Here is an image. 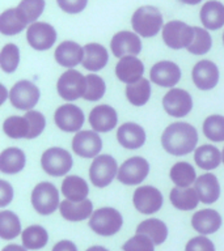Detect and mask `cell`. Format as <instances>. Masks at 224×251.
Here are the masks:
<instances>
[{
  "label": "cell",
  "instance_id": "27",
  "mask_svg": "<svg viewBox=\"0 0 224 251\" xmlns=\"http://www.w3.org/2000/svg\"><path fill=\"white\" fill-rule=\"evenodd\" d=\"M200 21L208 30H218L224 25V4L210 0L200 9Z\"/></svg>",
  "mask_w": 224,
  "mask_h": 251
},
{
  "label": "cell",
  "instance_id": "33",
  "mask_svg": "<svg viewBox=\"0 0 224 251\" xmlns=\"http://www.w3.org/2000/svg\"><path fill=\"white\" fill-rule=\"evenodd\" d=\"M28 24L23 19L17 8H11L4 11L0 16V31L4 35H15L19 34L27 27Z\"/></svg>",
  "mask_w": 224,
  "mask_h": 251
},
{
  "label": "cell",
  "instance_id": "52",
  "mask_svg": "<svg viewBox=\"0 0 224 251\" xmlns=\"http://www.w3.org/2000/svg\"><path fill=\"white\" fill-rule=\"evenodd\" d=\"M180 1H182L185 4H189V5H196V4L200 3L202 0H180Z\"/></svg>",
  "mask_w": 224,
  "mask_h": 251
},
{
  "label": "cell",
  "instance_id": "25",
  "mask_svg": "<svg viewBox=\"0 0 224 251\" xmlns=\"http://www.w3.org/2000/svg\"><path fill=\"white\" fill-rule=\"evenodd\" d=\"M196 194L199 196V200L204 204H212L215 203L216 200L219 199L220 196V184L218 182L216 176L207 173V174H202L196 178V183H194Z\"/></svg>",
  "mask_w": 224,
  "mask_h": 251
},
{
  "label": "cell",
  "instance_id": "39",
  "mask_svg": "<svg viewBox=\"0 0 224 251\" xmlns=\"http://www.w3.org/2000/svg\"><path fill=\"white\" fill-rule=\"evenodd\" d=\"M203 133L208 140L224 141V117L223 115H210L203 122Z\"/></svg>",
  "mask_w": 224,
  "mask_h": 251
},
{
  "label": "cell",
  "instance_id": "40",
  "mask_svg": "<svg viewBox=\"0 0 224 251\" xmlns=\"http://www.w3.org/2000/svg\"><path fill=\"white\" fill-rule=\"evenodd\" d=\"M194 27V38L193 42L188 46L186 50L194 55H203L210 51L212 46V38L210 33L206 29L202 27L193 26Z\"/></svg>",
  "mask_w": 224,
  "mask_h": 251
},
{
  "label": "cell",
  "instance_id": "51",
  "mask_svg": "<svg viewBox=\"0 0 224 251\" xmlns=\"http://www.w3.org/2000/svg\"><path fill=\"white\" fill-rule=\"evenodd\" d=\"M86 251H109V250L102 246H92V247H89V249H88Z\"/></svg>",
  "mask_w": 224,
  "mask_h": 251
},
{
  "label": "cell",
  "instance_id": "36",
  "mask_svg": "<svg viewBox=\"0 0 224 251\" xmlns=\"http://www.w3.org/2000/svg\"><path fill=\"white\" fill-rule=\"evenodd\" d=\"M3 131L11 139H29L30 125L25 115L24 117L12 115L4 121Z\"/></svg>",
  "mask_w": 224,
  "mask_h": 251
},
{
  "label": "cell",
  "instance_id": "30",
  "mask_svg": "<svg viewBox=\"0 0 224 251\" xmlns=\"http://www.w3.org/2000/svg\"><path fill=\"white\" fill-rule=\"evenodd\" d=\"M62 194L72 201H83L89 194V187L84 178L79 176H68L62 182Z\"/></svg>",
  "mask_w": 224,
  "mask_h": 251
},
{
  "label": "cell",
  "instance_id": "35",
  "mask_svg": "<svg viewBox=\"0 0 224 251\" xmlns=\"http://www.w3.org/2000/svg\"><path fill=\"white\" fill-rule=\"evenodd\" d=\"M21 239H23L24 247L28 250H39L46 246L49 242V234L43 226L31 225L23 230Z\"/></svg>",
  "mask_w": 224,
  "mask_h": 251
},
{
  "label": "cell",
  "instance_id": "44",
  "mask_svg": "<svg viewBox=\"0 0 224 251\" xmlns=\"http://www.w3.org/2000/svg\"><path fill=\"white\" fill-rule=\"evenodd\" d=\"M123 251H155V243L144 234H135L122 246Z\"/></svg>",
  "mask_w": 224,
  "mask_h": 251
},
{
  "label": "cell",
  "instance_id": "14",
  "mask_svg": "<svg viewBox=\"0 0 224 251\" xmlns=\"http://www.w3.org/2000/svg\"><path fill=\"white\" fill-rule=\"evenodd\" d=\"M27 39L34 50H49L56 41V31L50 24L37 21L28 27Z\"/></svg>",
  "mask_w": 224,
  "mask_h": 251
},
{
  "label": "cell",
  "instance_id": "19",
  "mask_svg": "<svg viewBox=\"0 0 224 251\" xmlns=\"http://www.w3.org/2000/svg\"><path fill=\"white\" fill-rule=\"evenodd\" d=\"M89 123L96 132H109L118 123L117 111L109 105L96 106L89 114Z\"/></svg>",
  "mask_w": 224,
  "mask_h": 251
},
{
  "label": "cell",
  "instance_id": "15",
  "mask_svg": "<svg viewBox=\"0 0 224 251\" xmlns=\"http://www.w3.org/2000/svg\"><path fill=\"white\" fill-rule=\"evenodd\" d=\"M74 152L84 158H96L102 149V140L96 131H80L72 139Z\"/></svg>",
  "mask_w": 224,
  "mask_h": 251
},
{
  "label": "cell",
  "instance_id": "20",
  "mask_svg": "<svg viewBox=\"0 0 224 251\" xmlns=\"http://www.w3.org/2000/svg\"><path fill=\"white\" fill-rule=\"evenodd\" d=\"M118 143L126 149H138L145 143V131L141 126L127 122L117 129Z\"/></svg>",
  "mask_w": 224,
  "mask_h": 251
},
{
  "label": "cell",
  "instance_id": "29",
  "mask_svg": "<svg viewBox=\"0 0 224 251\" xmlns=\"http://www.w3.org/2000/svg\"><path fill=\"white\" fill-rule=\"evenodd\" d=\"M170 203L173 207L180 211H192L196 209L199 203V196L196 194V188L190 187H174L169 195Z\"/></svg>",
  "mask_w": 224,
  "mask_h": 251
},
{
  "label": "cell",
  "instance_id": "34",
  "mask_svg": "<svg viewBox=\"0 0 224 251\" xmlns=\"http://www.w3.org/2000/svg\"><path fill=\"white\" fill-rule=\"evenodd\" d=\"M151 97V84L147 78L129 84L126 86V98L134 106H143L149 101Z\"/></svg>",
  "mask_w": 224,
  "mask_h": 251
},
{
  "label": "cell",
  "instance_id": "31",
  "mask_svg": "<svg viewBox=\"0 0 224 251\" xmlns=\"http://www.w3.org/2000/svg\"><path fill=\"white\" fill-rule=\"evenodd\" d=\"M137 234H144L153 241L155 245H161L168 238V226L159 219H148L141 221L137 227Z\"/></svg>",
  "mask_w": 224,
  "mask_h": 251
},
{
  "label": "cell",
  "instance_id": "48",
  "mask_svg": "<svg viewBox=\"0 0 224 251\" xmlns=\"http://www.w3.org/2000/svg\"><path fill=\"white\" fill-rule=\"evenodd\" d=\"M13 199V188L5 180H0V207L4 208Z\"/></svg>",
  "mask_w": 224,
  "mask_h": 251
},
{
  "label": "cell",
  "instance_id": "2",
  "mask_svg": "<svg viewBox=\"0 0 224 251\" xmlns=\"http://www.w3.org/2000/svg\"><path fill=\"white\" fill-rule=\"evenodd\" d=\"M134 31L137 34L149 38L156 35L163 26V15L156 7L152 5H143L134 12L131 19Z\"/></svg>",
  "mask_w": 224,
  "mask_h": 251
},
{
  "label": "cell",
  "instance_id": "28",
  "mask_svg": "<svg viewBox=\"0 0 224 251\" xmlns=\"http://www.w3.org/2000/svg\"><path fill=\"white\" fill-rule=\"evenodd\" d=\"M27 157L19 148H7L0 153V170L4 174H17L25 168Z\"/></svg>",
  "mask_w": 224,
  "mask_h": 251
},
{
  "label": "cell",
  "instance_id": "47",
  "mask_svg": "<svg viewBox=\"0 0 224 251\" xmlns=\"http://www.w3.org/2000/svg\"><path fill=\"white\" fill-rule=\"evenodd\" d=\"M56 1L63 12L71 13V15L84 11L88 4V0H56Z\"/></svg>",
  "mask_w": 224,
  "mask_h": 251
},
{
  "label": "cell",
  "instance_id": "24",
  "mask_svg": "<svg viewBox=\"0 0 224 251\" xmlns=\"http://www.w3.org/2000/svg\"><path fill=\"white\" fill-rule=\"evenodd\" d=\"M60 215L67 221H83L92 216L93 213V204L89 199L83 201H72V200H63L59 205Z\"/></svg>",
  "mask_w": 224,
  "mask_h": 251
},
{
  "label": "cell",
  "instance_id": "18",
  "mask_svg": "<svg viewBox=\"0 0 224 251\" xmlns=\"http://www.w3.org/2000/svg\"><path fill=\"white\" fill-rule=\"evenodd\" d=\"M151 81L163 88H172L178 84L181 78V70L176 63L161 60L151 68Z\"/></svg>",
  "mask_w": 224,
  "mask_h": 251
},
{
  "label": "cell",
  "instance_id": "9",
  "mask_svg": "<svg viewBox=\"0 0 224 251\" xmlns=\"http://www.w3.org/2000/svg\"><path fill=\"white\" fill-rule=\"evenodd\" d=\"M39 96V89L35 84L28 80H21L12 86L9 101L16 109L29 111L38 103Z\"/></svg>",
  "mask_w": 224,
  "mask_h": 251
},
{
  "label": "cell",
  "instance_id": "54",
  "mask_svg": "<svg viewBox=\"0 0 224 251\" xmlns=\"http://www.w3.org/2000/svg\"><path fill=\"white\" fill-rule=\"evenodd\" d=\"M223 43H224V33H223Z\"/></svg>",
  "mask_w": 224,
  "mask_h": 251
},
{
  "label": "cell",
  "instance_id": "16",
  "mask_svg": "<svg viewBox=\"0 0 224 251\" xmlns=\"http://www.w3.org/2000/svg\"><path fill=\"white\" fill-rule=\"evenodd\" d=\"M114 56L122 59L125 56H137L141 51V41L137 33L133 31H118L110 42Z\"/></svg>",
  "mask_w": 224,
  "mask_h": 251
},
{
  "label": "cell",
  "instance_id": "26",
  "mask_svg": "<svg viewBox=\"0 0 224 251\" xmlns=\"http://www.w3.org/2000/svg\"><path fill=\"white\" fill-rule=\"evenodd\" d=\"M109 55L108 51L102 45L98 43H88L84 46V59H83V67L90 72L101 71L108 64Z\"/></svg>",
  "mask_w": 224,
  "mask_h": 251
},
{
  "label": "cell",
  "instance_id": "5",
  "mask_svg": "<svg viewBox=\"0 0 224 251\" xmlns=\"http://www.w3.org/2000/svg\"><path fill=\"white\" fill-rule=\"evenodd\" d=\"M74 165L72 156L68 151L59 147L46 149L41 157V166L49 176H62L70 172Z\"/></svg>",
  "mask_w": 224,
  "mask_h": 251
},
{
  "label": "cell",
  "instance_id": "23",
  "mask_svg": "<svg viewBox=\"0 0 224 251\" xmlns=\"http://www.w3.org/2000/svg\"><path fill=\"white\" fill-rule=\"evenodd\" d=\"M144 72V64L137 56H125L119 59L115 66V75L122 82L127 85L140 80Z\"/></svg>",
  "mask_w": 224,
  "mask_h": 251
},
{
  "label": "cell",
  "instance_id": "1",
  "mask_svg": "<svg viewBox=\"0 0 224 251\" xmlns=\"http://www.w3.org/2000/svg\"><path fill=\"white\" fill-rule=\"evenodd\" d=\"M198 143V132L186 122L172 123L161 135V145L172 156H185L193 152Z\"/></svg>",
  "mask_w": 224,
  "mask_h": 251
},
{
  "label": "cell",
  "instance_id": "50",
  "mask_svg": "<svg viewBox=\"0 0 224 251\" xmlns=\"http://www.w3.org/2000/svg\"><path fill=\"white\" fill-rule=\"evenodd\" d=\"M28 249H25L24 246H20V245H8V246L3 247V250L1 251H27Z\"/></svg>",
  "mask_w": 224,
  "mask_h": 251
},
{
  "label": "cell",
  "instance_id": "41",
  "mask_svg": "<svg viewBox=\"0 0 224 251\" xmlns=\"http://www.w3.org/2000/svg\"><path fill=\"white\" fill-rule=\"evenodd\" d=\"M20 63V50L13 43H8L0 52V67L5 74H13Z\"/></svg>",
  "mask_w": 224,
  "mask_h": 251
},
{
  "label": "cell",
  "instance_id": "45",
  "mask_svg": "<svg viewBox=\"0 0 224 251\" xmlns=\"http://www.w3.org/2000/svg\"><path fill=\"white\" fill-rule=\"evenodd\" d=\"M25 117L28 118L29 125H30V135H29V139L38 137L43 132L45 127H46L45 115L42 113H39V111H35V110H29L25 114Z\"/></svg>",
  "mask_w": 224,
  "mask_h": 251
},
{
  "label": "cell",
  "instance_id": "53",
  "mask_svg": "<svg viewBox=\"0 0 224 251\" xmlns=\"http://www.w3.org/2000/svg\"><path fill=\"white\" fill-rule=\"evenodd\" d=\"M222 156H223V162H224V148H223V152H222Z\"/></svg>",
  "mask_w": 224,
  "mask_h": 251
},
{
  "label": "cell",
  "instance_id": "6",
  "mask_svg": "<svg viewBox=\"0 0 224 251\" xmlns=\"http://www.w3.org/2000/svg\"><path fill=\"white\" fill-rule=\"evenodd\" d=\"M117 161L110 154H100L93 160L89 168L90 182L98 188L109 186L118 176Z\"/></svg>",
  "mask_w": 224,
  "mask_h": 251
},
{
  "label": "cell",
  "instance_id": "7",
  "mask_svg": "<svg viewBox=\"0 0 224 251\" xmlns=\"http://www.w3.org/2000/svg\"><path fill=\"white\" fill-rule=\"evenodd\" d=\"M194 38V27L182 21H169L163 27V39L165 45L173 50L188 49Z\"/></svg>",
  "mask_w": 224,
  "mask_h": 251
},
{
  "label": "cell",
  "instance_id": "10",
  "mask_svg": "<svg viewBox=\"0 0 224 251\" xmlns=\"http://www.w3.org/2000/svg\"><path fill=\"white\" fill-rule=\"evenodd\" d=\"M149 173L148 161L143 157H131L121 165L117 179L126 186H135L141 183Z\"/></svg>",
  "mask_w": 224,
  "mask_h": 251
},
{
  "label": "cell",
  "instance_id": "21",
  "mask_svg": "<svg viewBox=\"0 0 224 251\" xmlns=\"http://www.w3.org/2000/svg\"><path fill=\"white\" fill-rule=\"evenodd\" d=\"M192 226L200 234H212L222 226V216L215 209H200L193 215Z\"/></svg>",
  "mask_w": 224,
  "mask_h": 251
},
{
  "label": "cell",
  "instance_id": "32",
  "mask_svg": "<svg viewBox=\"0 0 224 251\" xmlns=\"http://www.w3.org/2000/svg\"><path fill=\"white\" fill-rule=\"evenodd\" d=\"M194 160H196V164L200 169L214 170L223 161V156H222V153H220V151L216 147L210 144H204L196 149Z\"/></svg>",
  "mask_w": 224,
  "mask_h": 251
},
{
  "label": "cell",
  "instance_id": "42",
  "mask_svg": "<svg viewBox=\"0 0 224 251\" xmlns=\"http://www.w3.org/2000/svg\"><path fill=\"white\" fill-rule=\"evenodd\" d=\"M17 9L27 24H34L45 9V0H21Z\"/></svg>",
  "mask_w": 224,
  "mask_h": 251
},
{
  "label": "cell",
  "instance_id": "3",
  "mask_svg": "<svg viewBox=\"0 0 224 251\" xmlns=\"http://www.w3.org/2000/svg\"><path fill=\"white\" fill-rule=\"evenodd\" d=\"M123 225V217L117 209L112 207H104L92 213L89 217L90 229L98 235L110 237L117 234Z\"/></svg>",
  "mask_w": 224,
  "mask_h": 251
},
{
  "label": "cell",
  "instance_id": "12",
  "mask_svg": "<svg viewBox=\"0 0 224 251\" xmlns=\"http://www.w3.org/2000/svg\"><path fill=\"white\" fill-rule=\"evenodd\" d=\"M55 125L64 132H78L85 122L83 110L76 105L66 103L55 110Z\"/></svg>",
  "mask_w": 224,
  "mask_h": 251
},
{
  "label": "cell",
  "instance_id": "22",
  "mask_svg": "<svg viewBox=\"0 0 224 251\" xmlns=\"http://www.w3.org/2000/svg\"><path fill=\"white\" fill-rule=\"evenodd\" d=\"M55 60L58 64L67 68H74L83 63L84 59V47L72 41H64L55 50Z\"/></svg>",
  "mask_w": 224,
  "mask_h": 251
},
{
  "label": "cell",
  "instance_id": "11",
  "mask_svg": "<svg viewBox=\"0 0 224 251\" xmlns=\"http://www.w3.org/2000/svg\"><path fill=\"white\" fill-rule=\"evenodd\" d=\"M134 207L143 215H152L163 207V194L153 186H140L133 195Z\"/></svg>",
  "mask_w": 224,
  "mask_h": 251
},
{
  "label": "cell",
  "instance_id": "17",
  "mask_svg": "<svg viewBox=\"0 0 224 251\" xmlns=\"http://www.w3.org/2000/svg\"><path fill=\"white\" fill-rule=\"evenodd\" d=\"M192 77L198 89H214L219 82V70L211 60H200L193 68Z\"/></svg>",
  "mask_w": 224,
  "mask_h": 251
},
{
  "label": "cell",
  "instance_id": "4",
  "mask_svg": "<svg viewBox=\"0 0 224 251\" xmlns=\"http://www.w3.org/2000/svg\"><path fill=\"white\" fill-rule=\"evenodd\" d=\"M31 205L39 215L49 216L54 213L60 205L56 187L50 182H41L37 184L31 192Z\"/></svg>",
  "mask_w": 224,
  "mask_h": 251
},
{
  "label": "cell",
  "instance_id": "46",
  "mask_svg": "<svg viewBox=\"0 0 224 251\" xmlns=\"http://www.w3.org/2000/svg\"><path fill=\"white\" fill-rule=\"evenodd\" d=\"M185 251H215V246L212 241L204 237V235H198L194 237L186 243Z\"/></svg>",
  "mask_w": 224,
  "mask_h": 251
},
{
  "label": "cell",
  "instance_id": "13",
  "mask_svg": "<svg viewBox=\"0 0 224 251\" xmlns=\"http://www.w3.org/2000/svg\"><path fill=\"white\" fill-rule=\"evenodd\" d=\"M163 106L167 114L170 117H186L193 109V98L186 90L174 88L164 96Z\"/></svg>",
  "mask_w": 224,
  "mask_h": 251
},
{
  "label": "cell",
  "instance_id": "43",
  "mask_svg": "<svg viewBox=\"0 0 224 251\" xmlns=\"http://www.w3.org/2000/svg\"><path fill=\"white\" fill-rule=\"evenodd\" d=\"M85 78H86V90L83 98H84L85 101H90V102L101 100L106 92L105 81H104L102 77H100L98 75H94V74L88 75V76H85Z\"/></svg>",
  "mask_w": 224,
  "mask_h": 251
},
{
  "label": "cell",
  "instance_id": "49",
  "mask_svg": "<svg viewBox=\"0 0 224 251\" xmlns=\"http://www.w3.org/2000/svg\"><path fill=\"white\" fill-rule=\"evenodd\" d=\"M53 251H78V247L72 241L63 239V241H59L58 243H55L54 247H53Z\"/></svg>",
  "mask_w": 224,
  "mask_h": 251
},
{
  "label": "cell",
  "instance_id": "38",
  "mask_svg": "<svg viewBox=\"0 0 224 251\" xmlns=\"http://www.w3.org/2000/svg\"><path fill=\"white\" fill-rule=\"evenodd\" d=\"M21 233V223L16 213L11 211L0 212V237L4 241L15 239Z\"/></svg>",
  "mask_w": 224,
  "mask_h": 251
},
{
  "label": "cell",
  "instance_id": "8",
  "mask_svg": "<svg viewBox=\"0 0 224 251\" xmlns=\"http://www.w3.org/2000/svg\"><path fill=\"white\" fill-rule=\"evenodd\" d=\"M56 90L63 100L76 101L85 94L86 78L79 71L68 70L59 77Z\"/></svg>",
  "mask_w": 224,
  "mask_h": 251
},
{
  "label": "cell",
  "instance_id": "37",
  "mask_svg": "<svg viewBox=\"0 0 224 251\" xmlns=\"http://www.w3.org/2000/svg\"><path fill=\"white\" fill-rule=\"evenodd\" d=\"M169 176L176 187H189L192 183H196V169L189 162H177L172 166Z\"/></svg>",
  "mask_w": 224,
  "mask_h": 251
}]
</instances>
